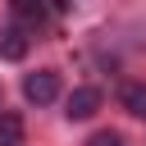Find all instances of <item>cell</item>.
Returning <instances> with one entry per match:
<instances>
[{
	"mask_svg": "<svg viewBox=\"0 0 146 146\" xmlns=\"http://www.w3.org/2000/svg\"><path fill=\"white\" fill-rule=\"evenodd\" d=\"M9 14L18 23H41L46 18V0H9Z\"/></svg>",
	"mask_w": 146,
	"mask_h": 146,
	"instance_id": "cell-6",
	"label": "cell"
},
{
	"mask_svg": "<svg viewBox=\"0 0 146 146\" xmlns=\"http://www.w3.org/2000/svg\"><path fill=\"white\" fill-rule=\"evenodd\" d=\"M27 55V32L14 23V27H0V59H23Z\"/></svg>",
	"mask_w": 146,
	"mask_h": 146,
	"instance_id": "cell-3",
	"label": "cell"
},
{
	"mask_svg": "<svg viewBox=\"0 0 146 146\" xmlns=\"http://www.w3.org/2000/svg\"><path fill=\"white\" fill-rule=\"evenodd\" d=\"M119 105L137 119H146V82H123L119 87Z\"/></svg>",
	"mask_w": 146,
	"mask_h": 146,
	"instance_id": "cell-4",
	"label": "cell"
},
{
	"mask_svg": "<svg viewBox=\"0 0 146 146\" xmlns=\"http://www.w3.org/2000/svg\"><path fill=\"white\" fill-rule=\"evenodd\" d=\"M23 96H27L32 105H50V100L59 96V73H55V68L27 73V78H23Z\"/></svg>",
	"mask_w": 146,
	"mask_h": 146,
	"instance_id": "cell-1",
	"label": "cell"
},
{
	"mask_svg": "<svg viewBox=\"0 0 146 146\" xmlns=\"http://www.w3.org/2000/svg\"><path fill=\"white\" fill-rule=\"evenodd\" d=\"M96 110H100V91L96 87H73L68 100H64V114L68 119H91Z\"/></svg>",
	"mask_w": 146,
	"mask_h": 146,
	"instance_id": "cell-2",
	"label": "cell"
},
{
	"mask_svg": "<svg viewBox=\"0 0 146 146\" xmlns=\"http://www.w3.org/2000/svg\"><path fill=\"white\" fill-rule=\"evenodd\" d=\"M87 146H128V141H123V132L100 128V132H91V137H87Z\"/></svg>",
	"mask_w": 146,
	"mask_h": 146,
	"instance_id": "cell-7",
	"label": "cell"
},
{
	"mask_svg": "<svg viewBox=\"0 0 146 146\" xmlns=\"http://www.w3.org/2000/svg\"><path fill=\"white\" fill-rule=\"evenodd\" d=\"M23 141V119L14 110H0V146H18Z\"/></svg>",
	"mask_w": 146,
	"mask_h": 146,
	"instance_id": "cell-5",
	"label": "cell"
}]
</instances>
